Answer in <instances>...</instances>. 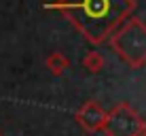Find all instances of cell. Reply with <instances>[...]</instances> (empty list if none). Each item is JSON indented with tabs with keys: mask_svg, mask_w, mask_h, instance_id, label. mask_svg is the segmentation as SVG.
<instances>
[{
	"mask_svg": "<svg viewBox=\"0 0 146 136\" xmlns=\"http://www.w3.org/2000/svg\"><path fill=\"white\" fill-rule=\"evenodd\" d=\"M121 41H129V45H117L119 53L123 51L131 62H140L146 58V30L140 23H129L123 30V34H119Z\"/></svg>",
	"mask_w": 146,
	"mask_h": 136,
	"instance_id": "7a4b0ae2",
	"label": "cell"
},
{
	"mask_svg": "<svg viewBox=\"0 0 146 136\" xmlns=\"http://www.w3.org/2000/svg\"><path fill=\"white\" fill-rule=\"evenodd\" d=\"M129 9V0H66V11L72 21L91 41H102Z\"/></svg>",
	"mask_w": 146,
	"mask_h": 136,
	"instance_id": "6da1fadb",
	"label": "cell"
}]
</instances>
